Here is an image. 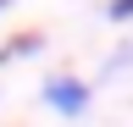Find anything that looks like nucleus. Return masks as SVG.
<instances>
[{
    "instance_id": "7ed1b4c3",
    "label": "nucleus",
    "mask_w": 133,
    "mask_h": 127,
    "mask_svg": "<svg viewBox=\"0 0 133 127\" xmlns=\"http://www.w3.org/2000/svg\"><path fill=\"white\" fill-rule=\"evenodd\" d=\"M105 17L111 22H133V0H105Z\"/></svg>"
},
{
    "instance_id": "20e7f679",
    "label": "nucleus",
    "mask_w": 133,
    "mask_h": 127,
    "mask_svg": "<svg viewBox=\"0 0 133 127\" xmlns=\"http://www.w3.org/2000/svg\"><path fill=\"white\" fill-rule=\"evenodd\" d=\"M6 6H11V0H0V11H6Z\"/></svg>"
},
{
    "instance_id": "f03ea898",
    "label": "nucleus",
    "mask_w": 133,
    "mask_h": 127,
    "mask_svg": "<svg viewBox=\"0 0 133 127\" xmlns=\"http://www.w3.org/2000/svg\"><path fill=\"white\" fill-rule=\"evenodd\" d=\"M44 50V33H17L0 44V66H11V61H28V55H39Z\"/></svg>"
},
{
    "instance_id": "f257e3e1",
    "label": "nucleus",
    "mask_w": 133,
    "mask_h": 127,
    "mask_svg": "<svg viewBox=\"0 0 133 127\" xmlns=\"http://www.w3.org/2000/svg\"><path fill=\"white\" fill-rule=\"evenodd\" d=\"M39 100L56 110V116H83V110H89V100H94V88L83 83V77H72V72H56V77H44Z\"/></svg>"
}]
</instances>
